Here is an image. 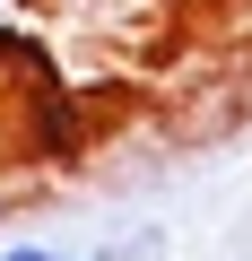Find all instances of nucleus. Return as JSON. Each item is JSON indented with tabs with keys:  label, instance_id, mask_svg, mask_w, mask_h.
<instances>
[{
	"label": "nucleus",
	"instance_id": "nucleus-3",
	"mask_svg": "<svg viewBox=\"0 0 252 261\" xmlns=\"http://www.w3.org/2000/svg\"><path fill=\"white\" fill-rule=\"evenodd\" d=\"M0 166H9V157H0Z\"/></svg>",
	"mask_w": 252,
	"mask_h": 261
},
{
	"label": "nucleus",
	"instance_id": "nucleus-2",
	"mask_svg": "<svg viewBox=\"0 0 252 261\" xmlns=\"http://www.w3.org/2000/svg\"><path fill=\"white\" fill-rule=\"evenodd\" d=\"M0 261H96V252H61V244H9Z\"/></svg>",
	"mask_w": 252,
	"mask_h": 261
},
{
	"label": "nucleus",
	"instance_id": "nucleus-1",
	"mask_svg": "<svg viewBox=\"0 0 252 261\" xmlns=\"http://www.w3.org/2000/svg\"><path fill=\"white\" fill-rule=\"evenodd\" d=\"M157 252H165L157 226H131V235H104V244H96V261H157Z\"/></svg>",
	"mask_w": 252,
	"mask_h": 261
}]
</instances>
